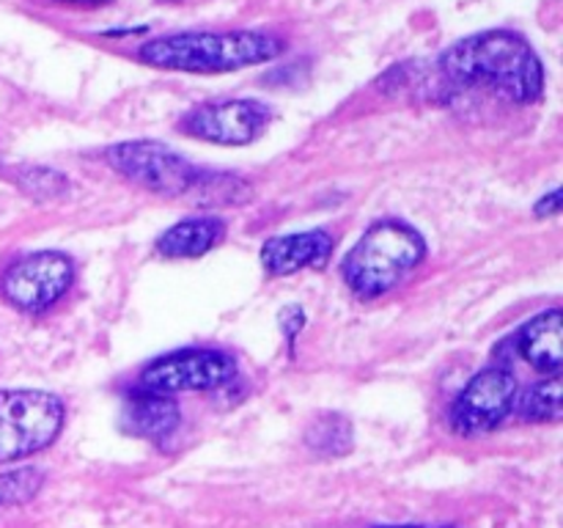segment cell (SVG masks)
Segmentation results:
<instances>
[{
  "instance_id": "12",
  "label": "cell",
  "mask_w": 563,
  "mask_h": 528,
  "mask_svg": "<svg viewBox=\"0 0 563 528\" xmlns=\"http://www.w3.org/2000/svg\"><path fill=\"white\" fill-rule=\"evenodd\" d=\"M520 355L531 363L533 369L548 374H561L563 366V314L561 308L533 317L526 328L520 330Z\"/></svg>"
},
{
  "instance_id": "4",
  "label": "cell",
  "mask_w": 563,
  "mask_h": 528,
  "mask_svg": "<svg viewBox=\"0 0 563 528\" xmlns=\"http://www.w3.org/2000/svg\"><path fill=\"white\" fill-rule=\"evenodd\" d=\"M64 429V402L47 391H0V462L47 449Z\"/></svg>"
},
{
  "instance_id": "13",
  "label": "cell",
  "mask_w": 563,
  "mask_h": 528,
  "mask_svg": "<svg viewBox=\"0 0 563 528\" xmlns=\"http://www.w3.org/2000/svg\"><path fill=\"white\" fill-rule=\"evenodd\" d=\"M225 237L223 220L218 218H192L170 226L157 240V251L165 258H196L220 245Z\"/></svg>"
},
{
  "instance_id": "15",
  "label": "cell",
  "mask_w": 563,
  "mask_h": 528,
  "mask_svg": "<svg viewBox=\"0 0 563 528\" xmlns=\"http://www.w3.org/2000/svg\"><path fill=\"white\" fill-rule=\"evenodd\" d=\"M308 449L322 457H341L352 449V424L341 416H319L306 432Z\"/></svg>"
},
{
  "instance_id": "11",
  "label": "cell",
  "mask_w": 563,
  "mask_h": 528,
  "mask_svg": "<svg viewBox=\"0 0 563 528\" xmlns=\"http://www.w3.org/2000/svg\"><path fill=\"white\" fill-rule=\"evenodd\" d=\"M121 427L135 438L165 440L179 427V405L168 394H154L146 388L132 391L126 396Z\"/></svg>"
},
{
  "instance_id": "5",
  "label": "cell",
  "mask_w": 563,
  "mask_h": 528,
  "mask_svg": "<svg viewBox=\"0 0 563 528\" xmlns=\"http://www.w3.org/2000/svg\"><path fill=\"white\" fill-rule=\"evenodd\" d=\"M108 163L121 176L159 196H185L203 182L201 170L187 163L174 148L157 141L115 143L108 148Z\"/></svg>"
},
{
  "instance_id": "17",
  "label": "cell",
  "mask_w": 563,
  "mask_h": 528,
  "mask_svg": "<svg viewBox=\"0 0 563 528\" xmlns=\"http://www.w3.org/2000/svg\"><path fill=\"white\" fill-rule=\"evenodd\" d=\"M44 482V473L38 468H16L0 476V504L20 506L27 504L38 493Z\"/></svg>"
},
{
  "instance_id": "1",
  "label": "cell",
  "mask_w": 563,
  "mask_h": 528,
  "mask_svg": "<svg viewBox=\"0 0 563 528\" xmlns=\"http://www.w3.org/2000/svg\"><path fill=\"white\" fill-rule=\"evenodd\" d=\"M440 69L462 86H487L511 102H537L544 94V66L515 31H484L449 47Z\"/></svg>"
},
{
  "instance_id": "16",
  "label": "cell",
  "mask_w": 563,
  "mask_h": 528,
  "mask_svg": "<svg viewBox=\"0 0 563 528\" xmlns=\"http://www.w3.org/2000/svg\"><path fill=\"white\" fill-rule=\"evenodd\" d=\"M11 179L27 193V196L38 198V201H49V198H58L66 193V179L64 174L49 168H38V165H25V168H16Z\"/></svg>"
},
{
  "instance_id": "9",
  "label": "cell",
  "mask_w": 563,
  "mask_h": 528,
  "mask_svg": "<svg viewBox=\"0 0 563 528\" xmlns=\"http://www.w3.org/2000/svg\"><path fill=\"white\" fill-rule=\"evenodd\" d=\"M269 124V108L256 99H225L201 105L181 119L187 135L220 146H245L253 143Z\"/></svg>"
},
{
  "instance_id": "18",
  "label": "cell",
  "mask_w": 563,
  "mask_h": 528,
  "mask_svg": "<svg viewBox=\"0 0 563 528\" xmlns=\"http://www.w3.org/2000/svg\"><path fill=\"white\" fill-rule=\"evenodd\" d=\"M561 196H563L561 190H553L550 196H544L542 201L533 207V212H537L539 218H550V215H559L561 212Z\"/></svg>"
},
{
  "instance_id": "7",
  "label": "cell",
  "mask_w": 563,
  "mask_h": 528,
  "mask_svg": "<svg viewBox=\"0 0 563 528\" xmlns=\"http://www.w3.org/2000/svg\"><path fill=\"white\" fill-rule=\"evenodd\" d=\"M75 278V264L58 251L31 253L3 275V295L22 311L38 314L53 306Z\"/></svg>"
},
{
  "instance_id": "20",
  "label": "cell",
  "mask_w": 563,
  "mask_h": 528,
  "mask_svg": "<svg viewBox=\"0 0 563 528\" xmlns=\"http://www.w3.org/2000/svg\"><path fill=\"white\" fill-rule=\"evenodd\" d=\"M379 528H423V526H379Z\"/></svg>"
},
{
  "instance_id": "14",
  "label": "cell",
  "mask_w": 563,
  "mask_h": 528,
  "mask_svg": "<svg viewBox=\"0 0 563 528\" xmlns=\"http://www.w3.org/2000/svg\"><path fill=\"white\" fill-rule=\"evenodd\" d=\"M517 410L526 421H559L563 410V385L561 374H548L542 383L531 385V388L522 394V399L517 396Z\"/></svg>"
},
{
  "instance_id": "3",
  "label": "cell",
  "mask_w": 563,
  "mask_h": 528,
  "mask_svg": "<svg viewBox=\"0 0 563 528\" xmlns=\"http://www.w3.org/2000/svg\"><path fill=\"white\" fill-rule=\"evenodd\" d=\"M427 256V242L401 220H379L344 258L346 286L357 297H379L394 289Z\"/></svg>"
},
{
  "instance_id": "19",
  "label": "cell",
  "mask_w": 563,
  "mask_h": 528,
  "mask_svg": "<svg viewBox=\"0 0 563 528\" xmlns=\"http://www.w3.org/2000/svg\"><path fill=\"white\" fill-rule=\"evenodd\" d=\"M60 3H71V6H102V3H110V0H60Z\"/></svg>"
},
{
  "instance_id": "2",
  "label": "cell",
  "mask_w": 563,
  "mask_h": 528,
  "mask_svg": "<svg viewBox=\"0 0 563 528\" xmlns=\"http://www.w3.org/2000/svg\"><path fill=\"white\" fill-rule=\"evenodd\" d=\"M284 53V42L258 31L174 33L143 44L137 58L148 66L190 75H223L264 64Z\"/></svg>"
},
{
  "instance_id": "6",
  "label": "cell",
  "mask_w": 563,
  "mask_h": 528,
  "mask_svg": "<svg viewBox=\"0 0 563 528\" xmlns=\"http://www.w3.org/2000/svg\"><path fill=\"white\" fill-rule=\"evenodd\" d=\"M236 377V361L220 350H179L157 358L143 372L141 385L154 394L176 391H209Z\"/></svg>"
},
{
  "instance_id": "8",
  "label": "cell",
  "mask_w": 563,
  "mask_h": 528,
  "mask_svg": "<svg viewBox=\"0 0 563 528\" xmlns=\"http://www.w3.org/2000/svg\"><path fill=\"white\" fill-rule=\"evenodd\" d=\"M517 405V380L509 369H484L456 399L451 424L460 435H478L500 427Z\"/></svg>"
},
{
  "instance_id": "10",
  "label": "cell",
  "mask_w": 563,
  "mask_h": 528,
  "mask_svg": "<svg viewBox=\"0 0 563 528\" xmlns=\"http://www.w3.org/2000/svg\"><path fill=\"white\" fill-rule=\"evenodd\" d=\"M333 253V237L322 229L275 237L262 248V264L273 275H295L308 267H324Z\"/></svg>"
}]
</instances>
